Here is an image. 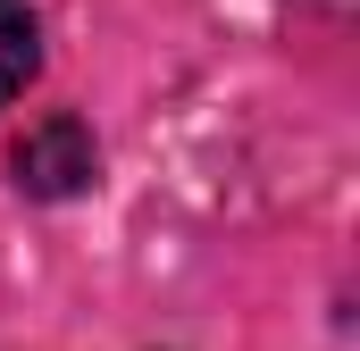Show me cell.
Masks as SVG:
<instances>
[{"instance_id": "7a4b0ae2", "label": "cell", "mask_w": 360, "mask_h": 351, "mask_svg": "<svg viewBox=\"0 0 360 351\" xmlns=\"http://www.w3.org/2000/svg\"><path fill=\"white\" fill-rule=\"evenodd\" d=\"M34 67H42L34 8H25V0H0V100H17V92L34 84Z\"/></svg>"}, {"instance_id": "6da1fadb", "label": "cell", "mask_w": 360, "mask_h": 351, "mask_svg": "<svg viewBox=\"0 0 360 351\" xmlns=\"http://www.w3.org/2000/svg\"><path fill=\"white\" fill-rule=\"evenodd\" d=\"M8 168H17V184H25L34 201H76V192H92V176H101V143H92L84 117L51 109V117H34V126L17 134Z\"/></svg>"}]
</instances>
